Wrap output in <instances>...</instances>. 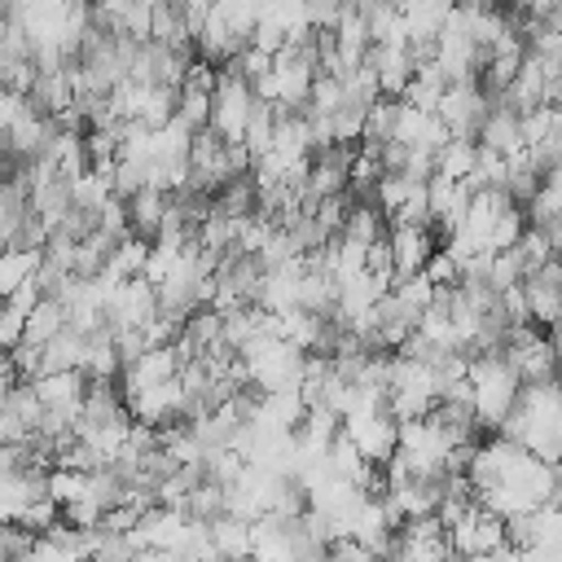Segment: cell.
I'll return each instance as SVG.
<instances>
[{
  "instance_id": "9c48e42d",
  "label": "cell",
  "mask_w": 562,
  "mask_h": 562,
  "mask_svg": "<svg viewBox=\"0 0 562 562\" xmlns=\"http://www.w3.org/2000/svg\"><path fill=\"white\" fill-rule=\"evenodd\" d=\"M26 206L53 228L61 215H66V206H70V176H53V180H44V184H35L31 189V198H26Z\"/></svg>"
},
{
  "instance_id": "cb8c5ba5",
  "label": "cell",
  "mask_w": 562,
  "mask_h": 562,
  "mask_svg": "<svg viewBox=\"0 0 562 562\" xmlns=\"http://www.w3.org/2000/svg\"><path fill=\"white\" fill-rule=\"evenodd\" d=\"M422 272H426V281H435V285H452V281H457V259H452L443 246H435V250L426 255Z\"/></svg>"
},
{
  "instance_id": "7a4b0ae2",
  "label": "cell",
  "mask_w": 562,
  "mask_h": 562,
  "mask_svg": "<svg viewBox=\"0 0 562 562\" xmlns=\"http://www.w3.org/2000/svg\"><path fill=\"white\" fill-rule=\"evenodd\" d=\"M386 246H391L395 277L417 272V268L426 263V255L435 250V228H417V224H386Z\"/></svg>"
},
{
  "instance_id": "5b68a950",
  "label": "cell",
  "mask_w": 562,
  "mask_h": 562,
  "mask_svg": "<svg viewBox=\"0 0 562 562\" xmlns=\"http://www.w3.org/2000/svg\"><path fill=\"white\" fill-rule=\"evenodd\" d=\"M386 233V211L373 202V198H347V215H342V228L338 237H351V241H373Z\"/></svg>"
},
{
  "instance_id": "3957f363",
  "label": "cell",
  "mask_w": 562,
  "mask_h": 562,
  "mask_svg": "<svg viewBox=\"0 0 562 562\" xmlns=\"http://www.w3.org/2000/svg\"><path fill=\"white\" fill-rule=\"evenodd\" d=\"M474 140H479V145H492L496 154H509V149H518V145H522V127H518V114H514L509 105L492 101V105H487V114H483V123H479V132H474Z\"/></svg>"
},
{
  "instance_id": "d6986e66",
  "label": "cell",
  "mask_w": 562,
  "mask_h": 562,
  "mask_svg": "<svg viewBox=\"0 0 562 562\" xmlns=\"http://www.w3.org/2000/svg\"><path fill=\"white\" fill-rule=\"evenodd\" d=\"M9 364H13V378L31 382L35 373H44V347L31 342V338H18V342L9 347Z\"/></svg>"
},
{
  "instance_id": "ffe728a7",
  "label": "cell",
  "mask_w": 562,
  "mask_h": 562,
  "mask_svg": "<svg viewBox=\"0 0 562 562\" xmlns=\"http://www.w3.org/2000/svg\"><path fill=\"white\" fill-rule=\"evenodd\" d=\"M342 215H347V193H325L316 206H312V220L325 237H334L342 228Z\"/></svg>"
},
{
  "instance_id": "30bf717a",
  "label": "cell",
  "mask_w": 562,
  "mask_h": 562,
  "mask_svg": "<svg viewBox=\"0 0 562 562\" xmlns=\"http://www.w3.org/2000/svg\"><path fill=\"white\" fill-rule=\"evenodd\" d=\"M61 325H66V303H61V299L40 294V299H35V307L22 316V338L44 342V338H53Z\"/></svg>"
},
{
  "instance_id": "9a60e30c",
  "label": "cell",
  "mask_w": 562,
  "mask_h": 562,
  "mask_svg": "<svg viewBox=\"0 0 562 562\" xmlns=\"http://www.w3.org/2000/svg\"><path fill=\"white\" fill-rule=\"evenodd\" d=\"M171 114H176L184 127H206V123H211V92L180 83V88H176V110H171Z\"/></svg>"
},
{
  "instance_id": "603a6c76",
  "label": "cell",
  "mask_w": 562,
  "mask_h": 562,
  "mask_svg": "<svg viewBox=\"0 0 562 562\" xmlns=\"http://www.w3.org/2000/svg\"><path fill=\"white\" fill-rule=\"evenodd\" d=\"M57 514H61V505H57L53 496H35V501H31V505L18 514V522H22L26 531H44V527H48Z\"/></svg>"
},
{
  "instance_id": "44dd1931",
  "label": "cell",
  "mask_w": 562,
  "mask_h": 562,
  "mask_svg": "<svg viewBox=\"0 0 562 562\" xmlns=\"http://www.w3.org/2000/svg\"><path fill=\"white\" fill-rule=\"evenodd\" d=\"M514 250L522 255V268H527V272H531L536 263H544L549 255H558V250L549 246V237H544L540 228H531V224H527V228L518 233V241H514Z\"/></svg>"
},
{
  "instance_id": "52a82bcc",
  "label": "cell",
  "mask_w": 562,
  "mask_h": 562,
  "mask_svg": "<svg viewBox=\"0 0 562 562\" xmlns=\"http://www.w3.org/2000/svg\"><path fill=\"white\" fill-rule=\"evenodd\" d=\"M83 382H88L83 369H44V373L31 378L40 404H70V400L83 395Z\"/></svg>"
},
{
  "instance_id": "8fae6325",
  "label": "cell",
  "mask_w": 562,
  "mask_h": 562,
  "mask_svg": "<svg viewBox=\"0 0 562 562\" xmlns=\"http://www.w3.org/2000/svg\"><path fill=\"white\" fill-rule=\"evenodd\" d=\"M40 263V250H26V246H0V299L22 285Z\"/></svg>"
},
{
  "instance_id": "7c38bea8",
  "label": "cell",
  "mask_w": 562,
  "mask_h": 562,
  "mask_svg": "<svg viewBox=\"0 0 562 562\" xmlns=\"http://www.w3.org/2000/svg\"><path fill=\"white\" fill-rule=\"evenodd\" d=\"M474 162V140L470 136H448L439 149H435V171L448 176V180H461Z\"/></svg>"
},
{
  "instance_id": "6da1fadb",
  "label": "cell",
  "mask_w": 562,
  "mask_h": 562,
  "mask_svg": "<svg viewBox=\"0 0 562 562\" xmlns=\"http://www.w3.org/2000/svg\"><path fill=\"white\" fill-rule=\"evenodd\" d=\"M522 294H527L531 321L540 329H553L558 325V307H562V268H558V255H549L544 263H536L522 277Z\"/></svg>"
},
{
  "instance_id": "e0dca14e",
  "label": "cell",
  "mask_w": 562,
  "mask_h": 562,
  "mask_svg": "<svg viewBox=\"0 0 562 562\" xmlns=\"http://www.w3.org/2000/svg\"><path fill=\"white\" fill-rule=\"evenodd\" d=\"M522 228H527L522 206H518V202H514V206H505V211L492 220V228H487V250H505V246H514Z\"/></svg>"
},
{
  "instance_id": "484cf974",
  "label": "cell",
  "mask_w": 562,
  "mask_h": 562,
  "mask_svg": "<svg viewBox=\"0 0 562 562\" xmlns=\"http://www.w3.org/2000/svg\"><path fill=\"white\" fill-rule=\"evenodd\" d=\"M18 338H22V316H18V312H9V307L0 303V351H9Z\"/></svg>"
},
{
  "instance_id": "8992f818",
  "label": "cell",
  "mask_w": 562,
  "mask_h": 562,
  "mask_svg": "<svg viewBox=\"0 0 562 562\" xmlns=\"http://www.w3.org/2000/svg\"><path fill=\"white\" fill-rule=\"evenodd\" d=\"M206 536H211L215 558H246L250 553V522L237 514H215L206 522Z\"/></svg>"
},
{
  "instance_id": "2e32d148",
  "label": "cell",
  "mask_w": 562,
  "mask_h": 562,
  "mask_svg": "<svg viewBox=\"0 0 562 562\" xmlns=\"http://www.w3.org/2000/svg\"><path fill=\"white\" fill-rule=\"evenodd\" d=\"M470 189H479V184H501L505 180V154H496L492 145H479L474 140V162H470V171L461 176Z\"/></svg>"
},
{
  "instance_id": "5bb4252c",
  "label": "cell",
  "mask_w": 562,
  "mask_h": 562,
  "mask_svg": "<svg viewBox=\"0 0 562 562\" xmlns=\"http://www.w3.org/2000/svg\"><path fill=\"white\" fill-rule=\"evenodd\" d=\"M44 487L57 505H70V501H83V487H88V470H70V465H48L44 474Z\"/></svg>"
},
{
  "instance_id": "7402d4cb",
  "label": "cell",
  "mask_w": 562,
  "mask_h": 562,
  "mask_svg": "<svg viewBox=\"0 0 562 562\" xmlns=\"http://www.w3.org/2000/svg\"><path fill=\"white\" fill-rule=\"evenodd\" d=\"M360 123H364V105H356V101H342V105L329 114L334 140H360Z\"/></svg>"
},
{
  "instance_id": "d4e9b609",
  "label": "cell",
  "mask_w": 562,
  "mask_h": 562,
  "mask_svg": "<svg viewBox=\"0 0 562 562\" xmlns=\"http://www.w3.org/2000/svg\"><path fill=\"white\" fill-rule=\"evenodd\" d=\"M237 66H241V75H246V83H250L255 75H263V70H272V53H263V48H255V44H246V48L237 53Z\"/></svg>"
},
{
  "instance_id": "4fadbf2b",
  "label": "cell",
  "mask_w": 562,
  "mask_h": 562,
  "mask_svg": "<svg viewBox=\"0 0 562 562\" xmlns=\"http://www.w3.org/2000/svg\"><path fill=\"white\" fill-rule=\"evenodd\" d=\"M180 509H184V518H202V522H211L215 514H224V483H215V479L193 483Z\"/></svg>"
},
{
  "instance_id": "277c9868",
  "label": "cell",
  "mask_w": 562,
  "mask_h": 562,
  "mask_svg": "<svg viewBox=\"0 0 562 562\" xmlns=\"http://www.w3.org/2000/svg\"><path fill=\"white\" fill-rule=\"evenodd\" d=\"M162 211H167V193H162L158 184H140V189L127 198V233H136V237H154Z\"/></svg>"
},
{
  "instance_id": "ac0fdd59",
  "label": "cell",
  "mask_w": 562,
  "mask_h": 562,
  "mask_svg": "<svg viewBox=\"0 0 562 562\" xmlns=\"http://www.w3.org/2000/svg\"><path fill=\"white\" fill-rule=\"evenodd\" d=\"M145 180H149V158H114L110 184H114V193H119V198H132Z\"/></svg>"
},
{
  "instance_id": "ba28073f",
  "label": "cell",
  "mask_w": 562,
  "mask_h": 562,
  "mask_svg": "<svg viewBox=\"0 0 562 562\" xmlns=\"http://www.w3.org/2000/svg\"><path fill=\"white\" fill-rule=\"evenodd\" d=\"M44 347V369H83V351H88V334L61 325L53 338L40 342Z\"/></svg>"
}]
</instances>
